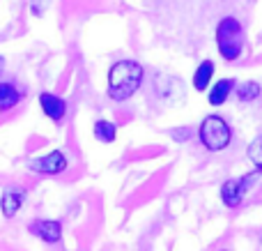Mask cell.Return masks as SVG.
<instances>
[{
	"instance_id": "cell-4",
	"label": "cell",
	"mask_w": 262,
	"mask_h": 251,
	"mask_svg": "<svg viewBox=\"0 0 262 251\" xmlns=\"http://www.w3.org/2000/svg\"><path fill=\"white\" fill-rule=\"evenodd\" d=\"M255 178H258V173H246L244 178H239V180H226V182L221 184V201L226 203L228 207H237L244 201L246 192L251 189Z\"/></svg>"
},
{
	"instance_id": "cell-2",
	"label": "cell",
	"mask_w": 262,
	"mask_h": 251,
	"mask_svg": "<svg viewBox=\"0 0 262 251\" xmlns=\"http://www.w3.org/2000/svg\"><path fill=\"white\" fill-rule=\"evenodd\" d=\"M216 49L226 62H235L244 51V28L235 16H226L216 26Z\"/></svg>"
},
{
	"instance_id": "cell-17",
	"label": "cell",
	"mask_w": 262,
	"mask_h": 251,
	"mask_svg": "<svg viewBox=\"0 0 262 251\" xmlns=\"http://www.w3.org/2000/svg\"><path fill=\"white\" fill-rule=\"evenodd\" d=\"M5 65H7V62H5V58H3V55H0V74H3V69H5Z\"/></svg>"
},
{
	"instance_id": "cell-10",
	"label": "cell",
	"mask_w": 262,
	"mask_h": 251,
	"mask_svg": "<svg viewBox=\"0 0 262 251\" xmlns=\"http://www.w3.org/2000/svg\"><path fill=\"white\" fill-rule=\"evenodd\" d=\"M23 92L18 90L14 83L9 81H0V113H5V111H12L14 106L21 101Z\"/></svg>"
},
{
	"instance_id": "cell-12",
	"label": "cell",
	"mask_w": 262,
	"mask_h": 251,
	"mask_svg": "<svg viewBox=\"0 0 262 251\" xmlns=\"http://www.w3.org/2000/svg\"><path fill=\"white\" fill-rule=\"evenodd\" d=\"M95 136L101 143H113L118 138V127L111 120H97L95 122Z\"/></svg>"
},
{
	"instance_id": "cell-16",
	"label": "cell",
	"mask_w": 262,
	"mask_h": 251,
	"mask_svg": "<svg viewBox=\"0 0 262 251\" xmlns=\"http://www.w3.org/2000/svg\"><path fill=\"white\" fill-rule=\"evenodd\" d=\"M49 5H51V0H30V14L32 16H41Z\"/></svg>"
},
{
	"instance_id": "cell-7",
	"label": "cell",
	"mask_w": 262,
	"mask_h": 251,
	"mask_svg": "<svg viewBox=\"0 0 262 251\" xmlns=\"http://www.w3.org/2000/svg\"><path fill=\"white\" fill-rule=\"evenodd\" d=\"M30 233L37 235L39 240H44V242L55 244V242H60V238H62V224L55 219L35 221V224H30Z\"/></svg>"
},
{
	"instance_id": "cell-9",
	"label": "cell",
	"mask_w": 262,
	"mask_h": 251,
	"mask_svg": "<svg viewBox=\"0 0 262 251\" xmlns=\"http://www.w3.org/2000/svg\"><path fill=\"white\" fill-rule=\"evenodd\" d=\"M207 90H209V95H207L209 104L221 106V104H226V99L230 97V92L235 90V81H232V78H221V81H216L212 88H207Z\"/></svg>"
},
{
	"instance_id": "cell-6",
	"label": "cell",
	"mask_w": 262,
	"mask_h": 251,
	"mask_svg": "<svg viewBox=\"0 0 262 251\" xmlns=\"http://www.w3.org/2000/svg\"><path fill=\"white\" fill-rule=\"evenodd\" d=\"M39 106H41V113L49 120H53V122H62L67 118V101L62 97L53 95V92H41Z\"/></svg>"
},
{
	"instance_id": "cell-1",
	"label": "cell",
	"mask_w": 262,
	"mask_h": 251,
	"mask_svg": "<svg viewBox=\"0 0 262 251\" xmlns=\"http://www.w3.org/2000/svg\"><path fill=\"white\" fill-rule=\"evenodd\" d=\"M145 69L136 60H118L108 69V97L113 101H127L140 90Z\"/></svg>"
},
{
	"instance_id": "cell-11",
	"label": "cell",
	"mask_w": 262,
	"mask_h": 251,
	"mask_svg": "<svg viewBox=\"0 0 262 251\" xmlns=\"http://www.w3.org/2000/svg\"><path fill=\"white\" fill-rule=\"evenodd\" d=\"M214 62L212 60H203V62L198 65V69H195V74H193V88L198 92H205L209 88V83H212V78H214Z\"/></svg>"
},
{
	"instance_id": "cell-5",
	"label": "cell",
	"mask_w": 262,
	"mask_h": 251,
	"mask_svg": "<svg viewBox=\"0 0 262 251\" xmlns=\"http://www.w3.org/2000/svg\"><path fill=\"white\" fill-rule=\"evenodd\" d=\"M28 166H30V171H35V173H41V175H60L69 164H67V155H64V152L51 150L49 155L32 159Z\"/></svg>"
},
{
	"instance_id": "cell-8",
	"label": "cell",
	"mask_w": 262,
	"mask_h": 251,
	"mask_svg": "<svg viewBox=\"0 0 262 251\" xmlns=\"http://www.w3.org/2000/svg\"><path fill=\"white\" fill-rule=\"evenodd\" d=\"M26 203V194L18 192V189H5L3 196H0V210H3L5 219H14L18 215V210Z\"/></svg>"
},
{
	"instance_id": "cell-3",
	"label": "cell",
	"mask_w": 262,
	"mask_h": 251,
	"mask_svg": "<svg viewBox=\"0 0 262 251\" xmlns=\"http://www.w3.org/2000/svg\"><path fill=\"white\" fill-rule=\"evenodd\" d=\"M200 145L209 152H221L230 145L232 141V129L221 115H207L198 127Z\"/></svg>"
},
{
	"instance_id": "cell-15",
	"label": "cell",
	"mask_w": 262,
	"mask_h": 251,
	"mask_svg": "<svg viewBox=\"0 0 262 251\" xmlns=\"http://www.w3.org/2000/svg\"><path fill=\"white\" fill-rule=\"evenodd\" d=\"M246 157L251 159V164H253L255 169L262 171V136H258L255 141L249 143V148H246Z\"/></svg>"
},
{
	"instance_id": "cell-14",
	"label": "cell",
	"mask_w": 262,
	"mask_h": 251,
	"mask_svg": "<svg viewBox=\"0 0 262 251\" xmlns=\"http://www.w3.org/2000/svg\"><path fill=\"white\" fill-rule=\"evenodd\" d=\"M260 92H262V88H260V83H255V81H246V83H242V86L237 88V97H239V101L258 99Z\"/></svg>"
},
{
	"instance_id": "cell-13",
	"label": "cell",
	"mask_w": 262,
	"mask_h": 251,
	"mask_svg": "<svg viewBox=\"0 0 262 251\" xmlns=\"http://www.w3.org/2000/svg\"><path fill=\"white\" fill-rule=\"evenodd\" d=\"M163 76H166V74H163ZM166 83H168V86H163L161 76H157V92H159V95H161L166 101H170V104H172V101H177L182 95H184V92H180V90H170V86L175 83V76H166Z\"/></svg>"
}]
</instances>
